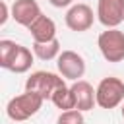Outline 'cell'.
Returning <instances> with one entry per match:
<instances>
[{"mask_svg": "<svg viewBox=\"0 0 124 124\" xmlns=\"http://www.w3.org/2000/svg\"><path fill=\"white\" fill-rule=\"evenodd\" d=\"M45 99L39 95V93H33V91H25L17 97H12L6 105V114L16 120V122H23V120H29L31 116H35L39 112V108L43 107Z\"/></svg>", "mask_w": 124, "mask_h": 124, "instance_id": "6da1fadb", "label": "cell"}, {"mask_svg": "<svg viewBox=\"0 0 124 124\" xmlns=\"http://www.w3.org/2000/svg\"><path fill=\"white\" fill-rule=\"evenodd\" d=\"M95 99L101 108H114L124 101V81L120 78H103L95 89Z\"/></svg>", "mask_w": 124, "mask_h": 124, "instance_id": "7a4b0ae2", "label": "cell"}, {"mask_svg": "<svg viewBox=\"0 0 124 124\" xmlns=\"http://www.w3.org/2000/svg\"><path fill=\"white\" fill-rule=\"evenodd\" d=\"M97 46L107 62L124 60V33L118 27H110V29L103 31L97 39Z\"/></svg>", "mask_w": 124, "mask_h": 124, "instance_id": "3957f363", "label": "cell"}, {"mask_svg": "<svg viewBox=\"0 0 124 124\" xmlns=\"http://www.w3.org/2000/svg\"><path fill=\"white\" fill-rule=\"evenodd\" d=\"M64 83H66V81H64L62 76H56V74H52V72H43V70H39V72H33V74L27 78V81H25V91L39 93L45 101H46V99L50 101L52 93H54L60 85H64Z\"/></svg>", "mask_w": 124, "mask_h": 124, "instance_id": "277c9868", "label": "cell"}, {"mask_svg": "<svg viewBox=\"0 0 124 124\" xmlns=\"http://www.w3.org/2000/svg\"><path fill=\"white\" fill-rule=\"evenodd\" d=\"M56 68L64 79L78 81L85 74V60L81 54H78L74 50H62L60 56L56 58Z\"/></svg>", "mask_w": 124, "mask_h": 124, "instance_id": "5b68a950", "label": "cell"}, {"mask_svg": "<svg viewBox=\"0 0 124 124\" xmlns=\"http://www.w3.org/2000/svg\"><path fill=\"white\" fill-rule=\"evenodd\" d=\"M97 19L107 27H118L124 21V0H99Z\"/></svg>", "mask_w": 124, "mask_h": 124, "instance_id": "8992f818", "label": "cell"}, {"mask_svg": "<svg viewBox=\"0 0 124 124\" xmlns=\"http://www.w3.org/2000/svg\"><path fill=\"white\" fill-rule=\"evenodd\" d=\"M64 19H66L68 29H72L76 33H83V31L91 29L95 16H93V10L87 4H74L66 12V17Z\"/></svg>", "mask_w": 124, "mask_h": 124, "instance_id": "52a82bcc", "label": "cell"}, {"mask_svg": "<svg viewBox=\"0 0 124 124\" xmlns=\"http://www.w3.org/2000/svg\"><path fill=\"white\" fill-rule=\"evenodd\" d=\"M41 6L37 4V0H16L12 4V17L16 19V23L29 27L39 16H41Z\"/></svg>", "mask_w": 124, "mask_h": 124, "instance_id": "ba28073f", "label": "cell"}, {"mask_svg": "<svg viewBox=\"0 0 124 124\" xmlns=\"http://www.w3.org/2000/svg\"><path fill=\"white\" fill-rule=\"evenodd\" d=\"M27 29L35 43H48V41L56 39V23L45 14H41Z\"/></svg>", "mask_w": 124, "mask_h": 124, "instance_id": "9c48e42d", "label": "cell"}, {"mask_svg": "<svg viewBox=\"0 0 124 124\" xmlns=\"http://www.w3.org/2000/svg\"><path fill=\"white\" fill-rule=\"evenodd\" d=\"M72 91H74V99H76V108L85 112V110H91L93 105L97 103L95 99V89L89 81L85 79H78L72 83Z\"/></svg>", "mask_w": 124, "mask_h": 124, "instance_id": "30bf717a", "label": "cell"}, {"mask_svg": "<svg viewBox=\"0 0 124 124\" xmlns=\"http://www.w3.org/2000/svg\"><path fill=\"white\" fill-rule=\"evenodd\" d=\"M33 56H35V54H33L27 46L19 45L16 56L12 58V62H10V66H8L6 70H10V72H14V74H25V72L31 68V64H33Z\"/></svg>", "mask_w": 124, "mask_h": 124, "instance_id": "8fae6325", "label": "cell"}, {"mask_svg": "<svg viewBox=\"0 0 124 124\" xmlns=\"http://www.w3.org/2000/svg\"><path fill=\"white\" fill-rule=\"evenodd\" d=\"M33 54L39 58V60H54L60 56V41L58 39H52L48 43H35L33 41Z\"/></svg>", "mask_w": 124, "mask_h": 124, "instance_id": "7c38bea8", "label": "cell"}, {"mask_svg": "<svg viewBox=\"0 0 124 124\" xmlns=\"http://www.w3.org/2000/svg\"><path fill=\"white\" fill-rule=\"evenodd\" d=\"M50 101H52V105H54L56 108H60V110H70V108H76L74 91H72V87H68L66 83H64V85H60V87L52 93Z\"/></svg>", "mask_w": 124, "mask_h": 124, "instance_id": "4fadbf2b", "label": "cell"}, {"mask_svg": "<svg viewBox=\"0 0 124 124\" xmlns=\"http://www.w3.org/2000/svg\"><path fill=\"white\" fill-rule=\"evenodd\" d=\"M17 43H14V41H10V39H2L0 41V66L2 68H8L10 66V62H12V58L16 56V52H17Z\"/></svg>", "mask_w": 124, "mask_h": 124, "instance_id": "5bb4252c", "label": "cell"}, {"mask_svg": "<svg viewBox=\"0 0 124 124\" xmlns=\"http://www.w3.org/2000/svg\"><path fill=\"white\" fill-rule=\"evenodd\" d=\"M56 124H85L83 112L78 108H70V110H62Z\"/></svg>", "mask_w": 124, "mask_h": 124, "instance_id": "9a60e30c", "label": "cell"}, {"mask_svg": "<svg viewBox=\"0 0 124 124\" xmlns=\"http://www.w3.org/2000/svg\"><path fill=\"white\" fill-rule=\"evenodd\" d=\"M54 8H66V6H70L74 0H48Z\"/></svg>", "mask_w": 124, "mask_h": 124, "instance_id": "2e32d148", "label": "cell"}, {"mask_svg": "<svg viewBox=\"0 0 124 124\" xmlns=\"http://www.w3.org/2000/svg\"><path fill=\"white\" fill-rule=\"evenodd\" d=\"M8 17H10V16H8V4H6V2H2V17H0V25H4Z\"/></svg>", "mask_w": 124, "mask_h": 124, "instance_id": "e0dca14e", "label": "cell"}, {"mask_svg": "<svg viewBox=\"0 0 124 124\" xmlns=\"http://www.w3.org/2000/svg\"><path fill=\"white\" fill-rule=\"evenodd\" d=\"M120 112H122V118H124V105H122V108H120Z\"/></svg>", "mask_w": 124, "mask_h": 124, "instance_id": "ac0fdd59", "label": "cell"}]
</instances>
